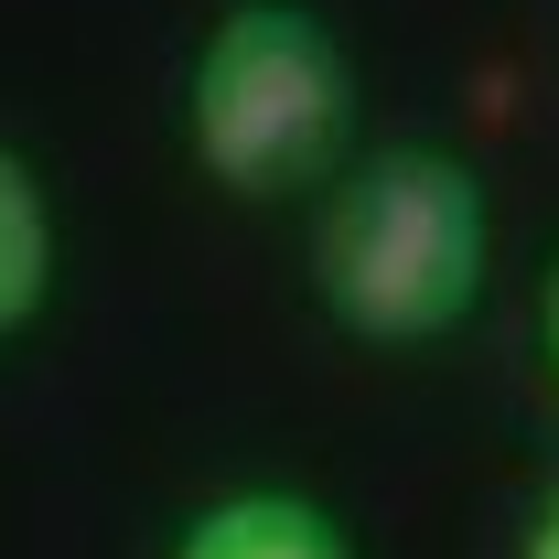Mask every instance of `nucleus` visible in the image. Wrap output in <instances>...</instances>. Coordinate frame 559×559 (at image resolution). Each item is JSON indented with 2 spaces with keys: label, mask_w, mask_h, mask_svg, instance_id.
Masks as SVG:
<instances>
[{
  "label": "nucleus",
  "mask_w": 559,
  "mask_h": 559,
  "mask_svg": "<svg viewBox=\"0 0 559 559\" xmlns=\"http://www.w3.org/2000/svg\"><path fill=\"white\" fill-rule=\"evenodd\" d=\"M355 119V66L323 11L301 0H237L194 55L183 140L226 194H290L334 162Z\"/></svg>",
  "instance_id": "nucleus-2"
},
{
  "label": "nucleus",
  "mask_w": 559,
  "mask_h": 559,
  "mask_svg": "<svg viewBox=\"0 0 559 559\" xmlns=\"http://www.w3.org/2000/svg\"><path fill=\"white\" fill-rule=\"evenodd\" d=\"M485 259H495V215H485L474 162L419 151V140L355 162L323 205V226H312V290L366 345L452 334L485 301Z\"/></svg>",
  "instance_id": "nucleus-1"
},
{
  "label": "nucleus",
  "mask_w": 559,
  "mask_h": 559,
  "mask_svg": "<svg viewBox=\"0 0 559 559\" xmlns=\"http://www.w3.org/2000/svg\"><path fill=\"white\" fill-rule=\"evenodd\" d=\"M549 355H559V270H549Z\"/></svg>",
  "instance_id": "nucleus-6"
},
{
  "label": "nucleus",
  "mask_w": 559,
  "mask_h": 559,
  "mask_svg": "<svg viewBox=\"0 0 559 559\" xmlns=\"http://www.w3.org/2000/svg\"><path fill=\"white\" fill-rule=\"evenodd\" d=\"M173 559H355V538L334 527V506H312L290 485H248V495H215L173 538Z\"/></svg>",
  "instance_id": "nucleus-3"
},
{
  "label": "nucleus",
  "mask_w": 559,
  "mask_h": 559,
  "mask_svg": "<svg viewBox=\"0 0 559 559\" xmlns=\"http://www.w3.org/2000/svg\"><path fill=\"white\" fill-rule=\"evenodd\" d=\"M527 559H559V495L538 506V527H527Z\"/></svg>",
  "instance_id": "nucleus-5"
},
{
  "label": "nucleus",
  "mask_w": 559,
  "mask_h": 559,
  "mask_svg": "<svg viewBox=\"0 0 559 559\" xmlns=\"http://www.w3.org/2000/svg\"><path fill=\"white\" fill-rule=\"evenodd\" d=\"M44 301H55V194L0 140V334H22Z\"/></svg>",
  "instance_id": "nucleus-4"
}]
</instances>
